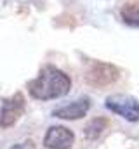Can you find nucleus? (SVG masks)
<instances>
[{"instance_id": "obj_1", "label": "nucleus", "mask_w": 139, "mask_h": 149, "mask_svg": "<svg viewBox=\"0 0 139 149\" xmlns=\"http://www.w3.org/2000/svg\"><path fill=\"white\" fill-rule=\"evenodd\" d=\"M71 88V78L59 68L45 64L38 76L28 81V92L37 101H51L66 95Z\"/></svg>"}, {"instance_id": "obj_2", "label": "nucleus", "mask_w": 139, "mask_h": 149, "mask_svg": "<svg viewBox=\"0 0 139 149\" xmlns=\"http://www.w3.org/2000/svg\"><path fill=\"white\" fill-rule=\"evenodd\" d=\"M120 74H122V71L115 64H111V63L92 61L87 66L84 78H85L87 85H91L94 88H104V87H110L115 81H118Z\"/></svg>"}, {"instance_id": "obj_3", "label": "nucleus", "mask_w": 139, "mask_h": 149, "mask_svg": "<svg viewBox=\"0 0 139 149\" xmlns=\"http://www.w3.org/2000/svg\"><path fill=\"white\" fill-rule=\"evenodd\" d=\"M104 106L111 113L122 116L124 120H127L131 123L139 121V101L131 95H125V94L108 95L104 101Z\"/></svg>"}, {"instance_id": "obj_4", "label": "nucleus", "mask_w": 139, "mask_h": 149, "mask_svg": "<svg viewBox=\"0 0 139 149\" xmlns=\"http://www.w3.org/2000/svg\"><path fill=\"white\" fill-rule=\"evenodd\" d=\"M25 108H26V102H25L23 92H16L12 97L4 99L0 104V127L9 128L16 125V121L23 116Z\"/></svg>"}, {"instance_id": "obj_5", "label": "nucleus", "mask_w": 139, "mask_h": 149, "mask_svg": "<svg viewBox=\"0 0 139 149\" xmlns=\"http://www.w3.org/2000/svg\"><path fill=\"white\" fill-rule=\"evenodd\" d=\"M75 144V134L63 127V125H54L49 127L44 137V146L47 149H71Z\"/></svg>"}, {"instance_id": "obj_6", "label": "nucleus", "mask_w": 139, "mask_h": 149, "mask_svg": "<svg viewBox=\"0 0 139 149\" xmlns=\"http://www.w3.org/2000/svg\"><path fill=\"white\" fill-rule=\"evenodd\" d=\"M91 109V99L89 97H80L77 101H71L66 106L56 108L52 111L54 118H61V120H80L84 118Z\"/></svg>"}, {"instance_id": "obj_7", "label": "nucleus", "mask_w": 139, "mask_h": 149, "mask_svg": "<svg viewBox=\"0 0 139 149\" xmlns=\"http://www.w3.org/2000/svg\"><path fill=\"white\" fill-rule=\"evenodd\" d=\"M120 19L132 28H139V0L125 2L120 7Z\"/></svg>"}, {"instance_id": "obj_8", "label": "nucleus", "mask_w": 139, "mask_h": 149, "mask_svg": "<svg viewBox=\"0 0 139 149\" xmlns=\"http://www.w3.org/2000/svg\"><path fill=\"white\" fill-rule=\"evenodd\" d=\"M108 125H110V121H108V118H104V116H96V118H92V120L85 125V128H84L85 139H89V141L99 139V137L103 135V132L108 128Z\"/></svg>"}, {"instance_id": "obj_9", "label": "nucleus", "mask_w": 139, "mask_h": 149, "mask_svg": "<svg viewBox=\"0 0 139 149\" xmlns=\"http://www.w3.org/2000/svg\"><path fill=\"white\" fill-rule=\"evenodd\" d=\"M11 149H35V142L33 141H25V142H18V144H14Z\"/></svg>"}]
</instances>
